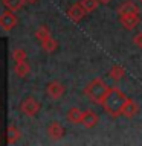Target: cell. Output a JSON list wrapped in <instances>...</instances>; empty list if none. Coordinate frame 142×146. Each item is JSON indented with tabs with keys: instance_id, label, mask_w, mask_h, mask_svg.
Here are the masks:
<instances>
[{
	"instance_id": "cell-19",
	"label": "cell",
	"mask_w": 142,
	"mask_h": 146,
	"mask_svg": "<svg viewBox=\"0 0 142 146\" xmlns=\"http://www.w3.org/2000/svg\"><path fill=\"white\" fill-rule=\"evenodd\" d=\"M80 3L82 5V8L86 9V12H92L98 8L99 2L98 0H80Z\"/></svg>"
},
{
	"instance_id": "cell-18",
	"label": "cell",
	"mask_w": 142,
	"mask_h": 146,
	"mask_svg": "<svg viewBox=\"0 0 142 146\" xmlns=\"http://www.w3.org/2000/svg\"><path fill=\"white\" fill-rule=\"evenodd\" d=\"M35 36H37V40H38L40 43H43V41L50 38L52 35H50V31H49L48 26H40L38 29H37V32H35Z\"/></svg>"
},
{
	"instance_id": "cell-24",
	"label": "cell",
	"mask_w": 142,
	"mask_h": 146,
	"mask_svg": "<svg viewBox=\"0 0 142 146\" xmlns=\"http://www.w3.org/2000/svg\"><path fill=\"white\" fill-rule=\"evenodd\" d=\"M137 2H141V3H142V0H137Z\"/></svg>"
},
{
	"instance_id": "cell-10",
	"label": "cell",
	"mask_w": 142,
	"mask_h": 146,
	"mask_svg": "<svg viewBox=\"0 0 142 146\" xmlns=\"http://www.w3.org/2000/svg\"><path fill=\"white\" fill-rule=\"evenodd\" d=\"M137 113H139V105H137L133 99L128 98L125 107H124V110H122V116L127 117V119H133Z\"/></svg>"
},
{
	"instance_id": "cell-17",
	"label": "cell",
	"mask_w": 142,
	"mask_h": 146,
	"mask_svg": "<svg viewBox=\"0 0 142 146\" xmlns=\"http://www.w3.org/2000/svg\"><path fill=\"white\" fill-rule=\"evenodd\" d=\"M41 47H43V50H44L46 53H54L55 50L58 49V41L50 36V38H48L46 41L41 43Z\"/></svg>"
},
{
	"instance_id": "cell-1",
	"label": "cell",
	"mask_w": 142,
	"mask_h": 146,
	"mask_svg": "<svg viewBox=\"0 0 142 146\" xmlns=\"http://www.w3.org/2000/svg\"><path fill=\"white\" fill-rule=\"evenodd\" d=\"M127 100L128 98L119 88H110V91L107 93L102 102V107L107 114H110L112 117H118V116H122V110L125 107Z\"/></svg>"
},
{
	"instance_id": "cell-23",
	"label": "cell",
	"mask_w": 142,
	"mask_h": 146,
	"mask_svg": "<svg viewBox=\"0 0 142 146\" xmlns=\"http://www.w3.org/2000/svg\"><path fill=\"white\" fill-rule=\"evenodd\" d=\"M37 0H26V3H35Z\"/></svg>"
},
{
	"instance_id": "cell-7",
	"label": "cell",
	"mask_w": 142,
	"mask_h": 146,
	"mask_svg": "<svg viewBox=\"0 0 142 146\" xmlns=\"http://www.w3.org/2000/svg\"><path fill=\"white\" fill-rule=\"evenodd\" d=\"M86 9L82 8V5L78 2V3H75V5H72L70 8H69V11H67V17L70 18V20L73 21V23H80L82 18H84V15H86Z\"/></svg>"
},
{
	"instance_id": "cell-11",
	"label": "cell",
	"mask_w": 142,
	"mask_h": 146,
	"mask_svg": "<svg viewBox=\"0 0 142 146\" xmlns=\"http://www.w3.org/2000/svg\"><path fill=\"white\" fill-rule=\"evenodd\" d=\"M135 12H139V8L135 5V2H130V0H127V2H122L121 6L118 8V14L119 17L121 15H125V14H135Z\"/></svg>"
},
{
	"instance_id": "cell-5",
	"label": "cell",
	"mask_w": 142,
	"mask_h": 146,
	"mask_svg": "<svg viewBox=\"0 0 142 146\" xmlns=\"http://www.w3.org/2000/svg\"><path fill=\"white\" fill-rule=\"evenodd\" d=\"M66 91V87H64L60 81H52L49 82L48 87H46V94L49 96L52 100H58Z\"/></svg>"
},
{
	"instance_id": "cell-9",
	"label": "cell",
	"mask_w": 142,
	"mask_h": 146,
	"mask_svg": "<svg viewBox=\"0 0 142 146\" xmlns=\"http://www.w3.org/2000/svg\"><path fill=\"white\" fill-rule=\"evenodd\" d=\"M98 114H96L95 111H92V110H87V111H84V114H82V120H81V125L87 128V129H90V128L96 126V123H98Z\"/></svg>"
},
{
	"instance_id": "cell-6",
	"label": "cell",
	"mask_w": 142,
	"mask_h": 146,
	"mask_svg": "<svg viewBox=\"0 0 142 146\" xmlns=\"http://www.w3.org/2000/svg\"><path fill=\"white\" fill-rule=\"evenodd\" d=\"M119 20H121V25H122L124 29L133 31V29H136V26H139V23H141V15H139V12L125 14V15H121V17H119Z\"/></svg>"
},
{
	"instance_id": "cell-22",
	"label": "cell",
	"mask_w": 142,
	"mask_h": 146,
	"mask_svg": "<svg viewBox=\"0 0 142 146\" xmlns=\"http://www.w3.org/2000/svg\"><path fill=\"white\" fill-rule=\"evenodd\" d=\"M98 2H99V3H102V5H107V3L112 2V0H98Z\"/></svg>"
},
{
	"instance_id": "cell-2",
	"label": "cell",
	"mask_w": 142,
	"mask_h": 146,
	"mask_svg": "<svg viewBox=\"0 0 142 146\" xmlns=\"http://www.w3.org/2000/svg\"><path fill=\"white\" fill-rule=\"evenodd\" d=\"M109 91H110V87L105 84L102 79H93L90 84H87V87L84 88V94L87 96V99H90L93 104L102 105Z\"/></svg>"
},
{
	"instance_id": "cell-13",
	"label": "cell",
	"mask_w": 142,
	"mask_h": 146,
	"mask_svg": "<svg viewBox=\"0 0 142 146\" xmlns=\"http://www.w3.org/2000/svg\"><path fill=\"white\" fill-rule=\"evenodd\" d=\"M14 72L18 78H26L27 75L31 73V66L25 61H20V62H15V67H14Z\"/></svg>"
},
{
	"instance_id": "cell-3",
	"label": "cell",
	"mask_w": 142,
	"mask_h": 146,
	"mask_svg": "<svg viewBox=\"0 0 142 146\" xmlns=\"http://www.w3.org/2000/svg\"><path fill=\"white\" fill-rule=\"evenodd\" d=\"M20 111L25 114L26 117H34L40 111V104L34 96H26L20 104Z\"/></svg>"
},
{
	"instance_id": "cell-4",
	"label": "cell",
	"mask_w": 142,
	"mask_h": 146,
	"mask_svg": "<svg viewBox=\"0 0 142 146\" xmlns=\"http://www.w3.org/2000/svg\"><path fill=\"white\" fill-rule=\"evenodd\" d=\"M17 23H18L17 17L14 15V12L9 11V9L0 14V27H2L5 32H11L14 27L17 26Z\"/></svg>"
},
{
	"instance_id": "cell-15",
	"label": "cell",
	"mask_w": 142,
	"mask_h": 146,
	"mask_svg": "<svg viewBox=\"0 0 142 146\" xmlns=\"http://www.w3.org/2000/svg\"><path fill=\"white\" fill-rule=\"evenodd\" d=\"M20 135H21V132L15 125H9L8 126V143L9 145L17 143V141L20 140Z\"/></svg>"
},
{
	"instance_id": "cell-16",
	"label": "cell",
	"mask_w": 142,
	"mask_h": 146,
	"mask_svg": "<svg viewBox=\"0 0 142 146\" xmlns=\"http://www.w3.org/2000/svg\"><path fill=\"white\" fill-rule=\"evenodd\" d=\"M25 3H26V0H3V5L6 6V9H9L12 12L20 11L25 6Z\"/></svg>"
},
{
	"instance_id": "cell-12",
	"label": "cell",
	"mask_w": 142,
	"mask_h": 146,
	"mask_svg": "<svg viewBox=\"0 0 142 146\" xmlns=\"http://www.w3.org/2000/svg\"><path fill=\"white\" fill-rule=\"evenodd\" d=\"M82 114H84V111H81L80 108L73 107L67 111V120L73 123V125H78V123H81L82 120Z\"/></svg>"
},
{
	"instance_id": "cell-20",
	"label": "cell",
	"mask_w": 142,
	"mask_h": 146,
	"mask_svg": "<svg viewBox=\"0 0 142 146\" xmlns=\"http://www.w3.org/2000/svg\"><path fill=\"white\" fill-rule=\"evenodd\" d=\"M11 56L14 59V62H20L26 59V52H25V49H14Z\"/></svg>"
},
{
	"instance_id": "cell-8",
	"label": "cell",
	"mask_w": 142,
	"mask_h": 146,
	"mask_svg": "<svg viewBox=\"0 0 142 146\" xmlns=\"http://www.w3.org/2000/svg\"><path fill=\"white\" fill-rule=\"evenodd\" d=\"M48 135H49V139L54 140V141L63 139L64 128L61 126V123H60V122H50L49 126H48Z\"/></svg>"
},
{
	"instance_id": "cell-14",
	"label": "cell",
	"mask_w": 142,
	"mask_h": 146,
	"mask_svg": "<svg viewBox=\"0 0 142 146\" xmlns=\"http://www.w3.org/2000/svg\"><path fill=\"white\" fill-rule=\"evenodd\" d=\"M124 76H125V70H124V67L119 66V64H115L109 72V78L113 81H119V79H122Z\"/></svg>"
},
{
	"instance_id": "cell-21",
	"label": "cell",
	"mask_w": 142,
	"mask_h": 146,
	"mask_svg": "<svg viewBox=\"0 0 142 146\" xmlns=\"http://www.w3.org/2000/svg\"><path fill=\"white\" fill-rule=\"evenodd\" d=\"M133 44H135L136 47L142 49V32H137V34L133 36Z\"/></svg>"
}]
</instances>
